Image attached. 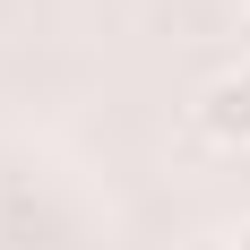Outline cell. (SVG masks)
<instances>
[{
	"mask_svg": "<svg viewBox=\"0 0 250 250\" xmlns=\"http://www.w3.org/2000/svg\"><path fill=\"white\" fill-rule=\"evenodd\" d=\"M190 121H199L207 147L250 155V69H216V78L199 86V104H190Z\"/></svg>",
	"mask_w": 250,
	"mask_h": 250,
	"instance_id": "1",
	"label": "cell"
},
{
	"mask_svg": "<svg viewBox=\"0 0 250 250\" xmlns=\"http://www.w3.org/2000/svg\"><path fill=\"white\" fill-rule=\"evenodd\" d=\"M233 250H250V225H242V233H233Z\"/></svg>",
	"mask_w": 250,
	"mask_h": 250,
	"instance_id": "2",
	"label": "cell"
},
{
	"mask_svg": "<svg viewBox=\"0 0 250 250\" xmlns=\"http://www.w3.org/2000/svg\"><path fill=\"white\" fill-rule=\"evenodd\" d=\"M242 9H250V0H242Z\"/></svg>",
	"mask_w": 250,
	"mask_h": 250,
	"instance_id": "3",
	"label": "cell"
}]
</instances>
